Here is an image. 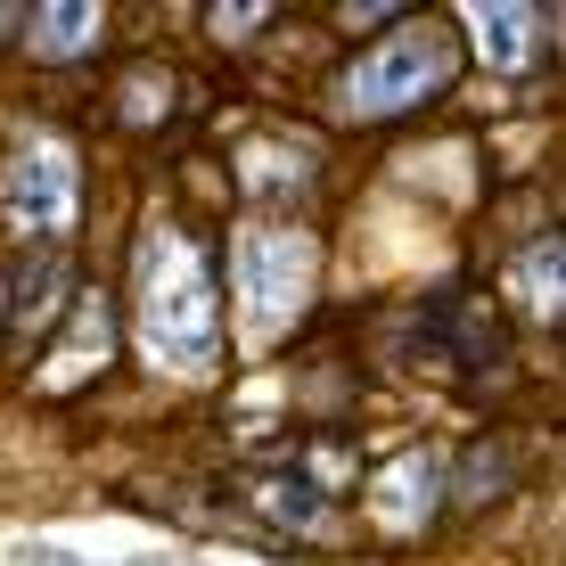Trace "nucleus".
Returning a JSON list of instances; mask_svg holds the SVG:
<instances>
[{"label":"nucleus","instance_id":"1","mask_svg":"<svg viewBox=\"0 0 566 566\" xmlns=\"http://www.w3.org/2000/svg\"><path fill=\"white\" fill-rule=\"evenodd\" d=\"M132 304H140V337L165 369H213V345H222V321H213V255L181 222L140 230Z\"/></svg>","mask_w":566,"mask_h":566},{"label":"nucleus","instance_id":"2","mask_svg":"<svg viewBox=\"0 0 566 566\" xmlns=\"http://www.w3.org/2000/svg\"><path fill=\"white\" fill-rule=\"evenodd\" d=\"M452 83V50L436 42V33H395L386 50H369L354 74H345V115H402L419 99H436V91Z\"/></svg>","mask_w":566,"mask_h":566},{"label":"nucleus","instance_id":"3","mask_svg":"<svg viewBox=\"0 0 566 566\" xmlns=\"http://www.w3.org/2000/svg\"><path fill=\"white\" fill-rule=\"evenodd\" d=\"M304 287H312V239L296 222H255L239 239V296H247V321L255 328H280L304 312Z\"/></svg>","mask_w":566,"mask_h":566},{"label":"nucleus","instance_id":"4","mask_svg":"<svg viewBox=\"0 0 566 566\" xmlns=\"http://www.w3.org/2000/svg\"><path fill=\"white\" fill-rule=\"evenodd\" d=\"M9 213L25 239H66L74 213H83V172H74V148L66 140H25L9 165Z\"/></svg>","mask_w":566,"mask_h":566},{"label":"nucleus","instance_id":"5","mask_svg":"<svg viewBox=\"0 0 566 566\" xmlns=\"http://www.w3.org/2000/svg\"><path fill=\"white\" fill-rule=\"evenodd\" d=\"M57 304H66V255H42L25 271V287H17V304H9V345H33Z\"/></svg>","mask_w":566,"mask_h":566},{"label":"nucleus","instance_id":"6","mask_svg":"<svg viewBox=\"0 0 566 566\" xmlns=\"http://www.w3.org/2000/svg\"><path fill=\"white\" fill-rule=\"evenodd\" d=\"M468 33H476V50H484V66H525L534 57V9H476L468 17Z\"/></svg>","mask_w":566,"mask_h":566},{"label":"nucleus","instance_id":"7","mask_svg":"<svg viewBox=\"0 0 566 566\" xmlns=\"http://www.w3.org/2000/svg\"><path fill=\"white\" fill-rule=\"evenodd\" d=\"M25 42L42 57H83L91 42H99V9H66V0H57V9H33L25 17Z\"/></svg>","mask_w":566,"mask_h":566},{"label":"nucleus","instance_id":"8","mask_svg":"<svg viewBox=\"0 0 566 566\" xmlns=\"http://www.w3.org/2000/svg\"><path fill=\"white\" fill-rule=\"evenodd\" d=\"M517 296L534 304V312H558V239H542L534 255L517 263Z\"/></svg>","mask_w":566,"mask_h":566}]
</instances>
